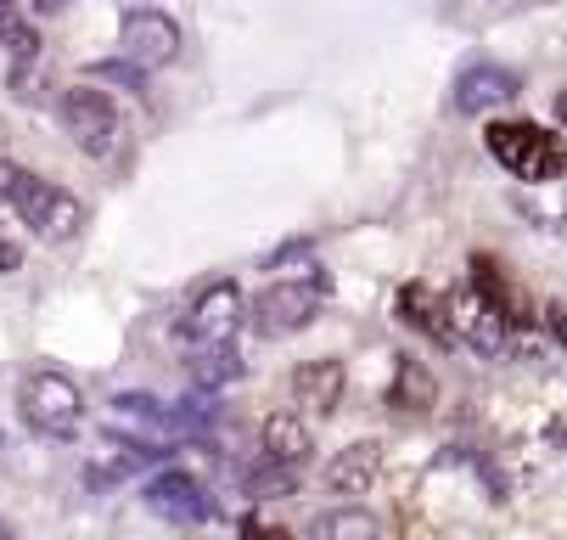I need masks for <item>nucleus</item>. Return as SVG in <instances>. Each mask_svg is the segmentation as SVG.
<instances>
[{"instance_id":"nucleus-1","label":"nucleus","mask_w":567,"mask_h":540,"mask_svg":"<svg viewBox=\"0 0 567 540\" xmlns=\"http://www.w3.org/2000/svg\"><path fill=\"white\" fill-rule=\"evenodd\" d=\"M0 197H7L18 208V220L45 243H73L79 231H85V203H79L73 192H62L56 181L23 170V164L0 159Z\"/></svg>"},{"instance_id":"nucleus-2","label":"nucleus","mask_w":567,"mask_h":540,"mask_svg":"<svg viewBox=\"0 0 567 540\" xmlns=\"http://www.w3.org/2000/svg\"><path fill=\"white\" fill-rule=\"evenodd\" d=\"M483 146H489V159L517 175V181H534V186H550L561 170H567V146L561 135L528 124V119H506V124H489L483 130Z\"/></svg>"},{"instance_id":"nucleus-3","label":"nucleus","mask_w":567,"mask_h":540,"mask_svg":"<svg viewBox=\"0 0 567 540\" xmlns=\"http://www.w3.org/2000/svg\"><path fill=\"white\" fill-rule=\"evenodd\" d=\"M18 406H23V422L45 439H73L79 422H85V395H79V383L68 371H51V366L23 377Z\"/></svg>"},{"instance_id":"nucleus-4","label":"nucleus","mask_w":567,"mask_h":540,"mask_svg":"<svg viewBox=\"0 0 567 540\" xmlns=\"http://www.w3.org/2000/svg\"><path fill=\"white\" fill-rule=\"evenodd\" d=\"M56 113H62V130L73 135V146L85 152V159H102V164L118 159V146H124V119H118V108H113L107 91L73 85V91H62Z\"/></svg>"},{"instance_id":"nucleus-5","label":"nucleus","mask_w":567,"mask_h":540,"mask_svg":"<svg viewBox=\"0 0 567 540\" xmlns=\"http://www.w3.org/2000/svg\"><path fill=\"white\" fill-rule=\"evenodd\" d=\"M320 298H327V276H292V282H270L254 298V333L259 338H292L320 316Z\"/></svg>"},{"instance_id":"nucleus-6","label":"nucleus","mask_w":567,"mask_h":540,"mask_svg":"<svg viewBox=\"0 0 567 540\" xmlns=\"http://www.w3.org/2000/svg\"><path fill=\"white\" fill-rule=\"evenodd\" d=\"M450 327H455V344H466L477 355H501L506 338H512V316L477 282L450 293Z\"/></svg>"},{"instance_id":"nucleus-7","label":"nucleus","mask_w":567,"mask_h":540,"mask_svg":"<svg viewBox=\"0 0 567 540\" xmlns=\"http://www.w3.org/2000/svg\"><path fill=\"white\" fill-rule=\"evenodd\" d=\"M118 51L135 62V68H169L175 57H181V23L169 18V12H152V7H135V12H124V23H118Z\"/></svg>"},{"instance_id":"nucleus-8","label":"nucleus","mask_w":567,"mask_h":540,"mask_svg":"<svg viewBox=\"0 0 567 540\" xmlns=\"http://www.w3.org/2000/svg\"><path fill=\"white\" fill-rule=\"evenodd\" d=\"M236 327H241V293H236V282H208L197 293V304L186 310V322H181V338L186 344H230Z\"/></svg>"},{"instance_id":"nucleus-9","label":"nucleus","mask_w":567,"mask_h":540,"mask_svg":"<svg viewBox=\"0 0 567 540\" xmlns=\"http://www.w3.org/2000/svg\"><path fill=\"white\" fill-rule=\"evenodd\" d=\"M146 507H152L157 518L181 523V529L214 518V501H208V490H203L192 473H157V479H146Z\"/></svg>"},{"instance_id":"nucleus-10","label":"nucleus","mask_w":567,"mask_h":540,"mask_svg":"<svg viewBox=\"0 0 567 540\" xmlns=\"http://www.w3.org/2000/svg\"><path fill=\"white\" fill-rule=\"evenodd\" d=\"M517 73L501 68V62H472L461 68V80H455V108L461 113H489V108H506L517 96Z\"/></svg>"},{"instance_id":"nucleus-11","label":"nucleus","mask_w":567,"mask_h":540,"mask_svg":"<svg viewBox=\"0 0 567 540\" xmlns=\"http://www.w3.org/2000/svg\"><path fill=\"white\" fill-rule=\"evenodd\" d=\"M343 400V360H303L292 371V406L303 417H332Z\"/></svg>"},{"instance_id":"nucleus-12","label":"nucleus","mask_w":567,"mask_h":540,"mask_svg":"<svg viewBox=\"0 0 567 540\" xmlns=\"http://www.w3.org/2000/svg\"><path fill=\"white\" fill-rule=\"evenodd\" d=\"M377 473H382V450H377V439H360V445H349L327 461V490L332 496H365L377 485Z\"/></svg>"},{"instance_id":"nucleus-13","label":"nucleus","mask_w":567,"mask_h":540,"mask_svg":"<svg viewBox=\"0 0 567 540\" xmlns=\"http://www.w3.org/2000/svg\"><path fill=\"white\" fill-rule=\"evenodd\" d=\"M259 445H265L270 461H292V468H298V461H309V450H315L303 411H270L265 428H259Z\"/></svg>"},{"instance_id":"nucleus-14","label":"nucleus","mask_w":567,"mask_h":540,"mask_svg":"<svg viewBox=\"0 0 567 540\" xmlns=\"http://www.w3.org/2000/svg\"><path fill=\"white\" fill-rule=\"evenodd\" d=\"M399 322L404 327H422L427 338L439 344H455V327H450V298L439 304L433 287H399Z\"/></svg>"},{"instance_id":"nucleus-15","label":"nucleus","mask_w":567,"mask_h":540,"mask_svg":"<svg viewBox=\"0 0 567 540\" xmlns=\"http://www.w3.org/2000/svg\"><path fill=\"white\" fill-rule=\"evenodd\" d=\"M472 282H477V287L489 293V298L501 304V310L512 316V327H528V322H534V304H528V293H523V287H517V282H512V276H506V271L489 259V254H477V259H472Z\"/></svg>"},{"instance_id":"nucleus-16","label":"nucleus","mask_w":567,"mask_h":540,"mask_svg":"<svg viewBox=\"0 0 567 540\" xmlns=\"http://www.w3.org/2000/svg\"><path fill=\"white\" fill-rule=\"evenodd\" d=\"M197 389H225V383L241 377V355L230 344H192V360H186Z\"/></svg>"},{"instance_id":"nucleus-17","label":"nucleus","mask_w":567,"mask_h":540,"mask_svg":"<svg viewBox=\"0 0 567 540\" xmlns=\"http://www.w3.org/2000/svg\"><path fill=\"white\" fill-rule=\"evenodd\" d=\"M433 400H439L433 371H427V366H416V360H399L388 406H399V411H433Z\"/></svg>"},{"instance_id":"nucleus-18","label":"nucleus","mask_w":567,"mask_h":540,"mask_svg":"<svg viewBox=\"0 0 567 540\" xmlns=\"http://www.w3.org/2000/svg\"><path fill=\"white\" fill-rule=\"evenodd\" d=\"M241 485H248V496H259V501H281V496L298 490V468H292V461H270L265 456V468H254Z\"/></svg>"},{"instance_id":"nucleus-19","label":"nucleus","mask_w":567,"mask_h":540,"mask_svg":"<svg viewBox=\"0 0 567 540\" xmlns=\"http://www.w3.org/2000/svg\"><path fill=\"white\" fill-rule=\"evenodd\" d=\"M309 534H320V540H343V534H354V540H377L382 523H377L371 512H320V518L309 523Z\"/></svg>"},{"instance_id":"nucleus-20","label":"nucleus","mask_w":567,"mask_h":540,"mask_svg":"<svg viewBox=\"0 0 567 540\" xmlns=\"http://www.w3.org/2000/svg\"><path fill=\"white\" fill-rule=\"evenodd\" d=\"M0 45H12L18 57H34V29L23 23V12H18V0H0Z\"/></svg>"},{"instance_id":"nucleus-21","label":"nucleus","mask_w":567,"mask_h":540,"mask_svg":"<svg viewBox=\"0 0 567 540\" xmlns=\"http://www.w3.org/2000/svg\"><path fill=\"white\" fill-rule=\"evenodd\" d=\"M91 80H102V85H124V91H141V85H146V68H135L130 57H124V62H96V68H91Z\"/></svg>"},{"instance_id":"nucleus-22","label":"nucleus","mask_w":567,"mask_h":540,"mask_svg":"<svg viewBox=\"0 0 567 540\" xmlns=\"http://www.w3.org/2000/svg\"><path fill=\"white\" fill-rule=\"evenodd\" d=\"M12 271H23V248L12 243V231L0 225V276H12Z\"/></svg>"},{"instance_id":"nucleus-23","label":"nucleus","mask_w":567,"mask_h":540,"mask_svg":"<svg viewBox=\"0 0 567 540\" xmlns=\"http://www.w3.org/2000/svg\"><path fill=\"white\" fill-rule=\"evenodd\" d=\"M545 327H550V333L567 344V310H561V304H550V310H545Z\"/></svg>"},{"instance_id":"nucleus-24","label":"nucleus","mask_w":567,"mask_h":540,"mask_svg":"<svg viewBox=\"0 0 567 540\" xmlns=\"http://www.w3.org/2000/svg\"><path fill=\"white\" fill-rule=\"evenodd\" d=\"M556 119H561V124H567V91H561V96H556Z\"/></svg>"},{"instance_id":"nucleus-25","label":"nucleus","mask_w":567,"mask_h":540,"mask_svg":"<svg viewBox=\"0 0 567 540\" xmlns=\"http://www.w3.org/2000/svg\"><path fill=\"white\" fill-rule=\"evenodd\" d=\"M34 7H45V12H51V7H62V0H34Z\"/></svg>"},{"instance_id":"nucleus-26","label":"nucleus","mask_w":567,"mask_h":540,"mask_svg":"<svg viewBox=\"0 0 567 540\" xmlns=\"http://www.w3.org/2000/svg\"><path fill=\"white\" fill-rule=\"evenodd\" d=\"M7 534H12V529H7V518H0V540H7Z\"/></svg>"}]
</instances>
